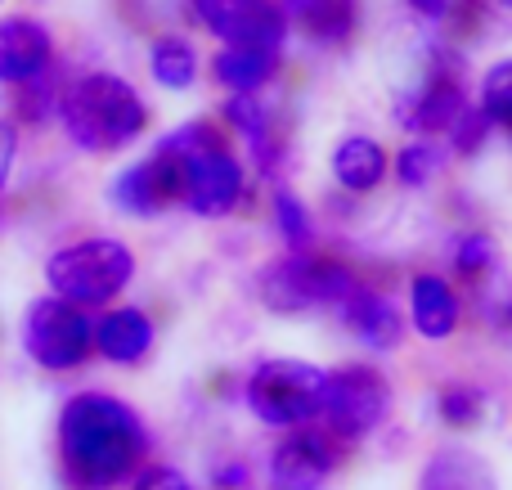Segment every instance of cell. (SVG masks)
I'll return each mask as SVG.
<instances>
[{
    "instance_id": "cell-34",
    "label": "cell",
    "mask_w": 512,
    "mask_h": 490,
    "mask_svg": "<svg viewBox=\"0 0 512 490\" xmlns=\"http://www.w3.org/2000/svg\"><path fill=\"white\" fill-rule=\"evenodd\" d=\"M504 126H508V135H512V117H508V122H504Z\"/></svg>"
},
{
    "instance_id": "cell-2",
    "label": "cell",
    "mask_w": 512,
    "mask_h": 490,
    "mask_svg": "<svg viewBox=\"0 0 512 490\" xmlns=\"http://www.w3.org/2000/svg\"><path fill=\"white\" fill-rule=\"evenodd\" d=\"M59 122L81 153H117L140 140L149 126V104L117 72H86L63 90Z\"/></svg>"
},
{
    "instance_id": "cell-8",
    "label": "cell",
    "mask_w": 512,
    "mask_h": 490,
    "mask_svg": "<svg viewBox=\"0 0 512 490\" xmlns=\"http://www.w3.org/2000/svg\"><path fill=\"white\" fill-rule=\"evenodd\" d=\"M167 153V149H162ZM176 158V153H171ZM185 167V203L189 212L198 216H230L234 207L243 203V189H248V176H243L239 158L230 153V144H212V149H198L176 158Z\"/></svg>"
},
{
    "instance_id": "cell-6",
    "label": "cell",
    "mask_w": 512,
    "mask_h": 490,
    "mask_svg": "<svg viewBox=\"0 0 512 490\" xmlns=\"http://www.w3.org/2000/svg\"><path fill=\"white\" fill-rule=\"evenodd\" d=\"M391 414V383L369 365H342L324 383V428L337 441H360Z\"/></svg>"
},
{
    "instance_id": "cell-1",
    "label": "cell",
    "mask_w": 512,
    "mask_h": 490,
    "mask_svg": "<svg viewBox=\"0 0 512 490\" xmlns=\"http://www.w3.org/2000/svg\"><path fill=\"white\" fill-rule=\"evenodd\" d=\"M59 468L72 490H113L131 482L149 455L144 419L113 392H77L59 410Z\"/></svg>"
},
{
    "instance_id": "cell-18",
    "label": "cell",
    "mask_w": 512,
    "mask_h": 490,
    "mask_svg": "<svg viewBox=\"0 0 512 490\" xmlns=\"http://www.w3.org/2000/svg\"><path fill=\"white\" fill-rule=\"evenodd\" d=\"M288 14L319 45H342L355 32V0H283V18Z\"/></svg>"
},
{
    "instance_id": "cell-21",
    "label": "cell",
    "mask_w": 512,
    "mask_h": 490,
    "mask_svg": "<svg viewBox=\"0 0 512 490\" xmlns=\"http://www.w3.org/2000/svg\"><path fill=\"white\" fill-rule=\"evenodd\" d=\"M149 72L162 90H189L198 81V50L185 36H158L149 45Z\"/></svg>"
},
{
    "instance_id": "cell-23",
    "label": "cell",
    "mask_w": 512,
    "mask_h": 490,
    "mask_svg": "<svg viewBox=\"0 0 512 490\" xmlns=\"http://www.w3.org/2000/svg\"><path fill=\"white\" fill-rule=\"evenodd\" d=\"M274 225H279L288 252H310L315 243V230H310V212L292 189H274Z\"/></svg>"
},
{
    "instance_id": "cell-16",
    "label": "cell",
    "mask_w": 512,
    "mask_h": 490,
    "mask_svg": "<svg viewBox=\"0 0 512 490\" xmlns=\"http://www.w3.org/2000/svg\"><path fill=\"white\" fill-rule=\"evenodd\" d=\"M337 311H342L346 329H351L369 351H396L400 342H405V320H400V311L387 302V297L369 293V288L346 297Z\"/></svg>"
},
{
    "instance_id": "cell-14",
    "label": "cell",
    "mask_w": 512,
    "mask_h": 490,
    "mask_svg": "<svg viewBox=\"0 0 512 490\" xmlns=\"http://www.w3.org/2000/svg\"><path fill=\"white\" fill-rule=\"evenodd\" d=\"M409 320H414L418 338H427V342L454 338V329H459V320H463V302L450 279L414 275V284H409Z\"/></svg>"
},
{
    "instance_id": "cell-7",
    "label": "cell",
    "mask_w": 512,
    "mask_h": 490,
    "mask_svg": "<svg viewBox=\"0 0 512 490\" xmlns=\"http://www.w3.org/2000/svg\"><path fill=\"white\" fill-rule=\"evenodd\" d=\"M194 18L225 45H252V50L283 54L288 18L270 0H194Z\"/></svg>"
},
{
    "instance_id": "cell-11",
    "label": "cell",
    "mask_w": 512,
    "mask_h": 490,
    "mask_svg": "<svg viewBox=\"0 0 512 490\" xmlns=\"http://www.w3.org/2000/svg\"><path fill=\"white\" fill-rule=\"evenodd\" d=\"M256 293H261V302L274 315H301V311L324 306V297H319V257L288 252V257L270 261L256 275Z\"/></svg>"
},
{
    "instance_id": "cell-24",
    "label": "cell",
    "mask_w": 512,
    "mask_h": 490,
    "mask_svg": "<svg viewBox=\"0 0 512 490\" xmlns=\"http://www.w3.org/2000/svg\"><path fill=\"white\" fill-rule=\"evenodd\" d=\"M436 414L445 419V428L468 432V428H477L481 414H486V396H481L477 387H468V383H454V387H445V392H441Z\"/></svg>"
},
{
    "instance_id": "cell-15",
    "label": "cell",
    "mask_w": 512,
    "mask_h": 490,
    "mask_svg": "<svg viewBox=\"0 0 512 490\" xmlns=\"http://www.w3.org/2000/svg\"><path fill=\"white\" fill-rule=\"evenodd\" d=\"M418 490H499V477L490 459L450 441V446H436L427 455L423 473H418Z\"/></svg>"
},
{
    "instance_id": "cell-13",
    "label": "cell",
    "mask_w": 512,
    "mask_h": 490,
    "mask_svg": "<svg viewBox=\"0 0 512 490\" xmlns=\"http://www.w3.org/2000/svg\"><path fill=\"white\" fill-rule=\"evenodd\" d=\"M153 342H158V329L140 306H113L95 320V356H104L108 365H140Z\"/></svg>"
},
{
    "instance_id": "cell-3",
    "label": "cell",
    "mask_w": 512,
    "mask_h": 490,
    "mask_svg": "<svg viewBox=\"0 0 512 490\" xmlns=\"http://www.w3.org/2000/svg\"><path fill=\"white\" fill-rule=\"evenodd\" d=\"M135 279V252L122 239L108 234H90V239L63 243L45 261V284L50 297L90 311V306H108L113 297L126 293V284Z\"/></svg>"
},
{
    "instance_id": "cell-26",
    "label": "cell",
    "mask_w": 512,
    "mask_h": 490,
    "mask_svg": "<svg viewBox=\"0 0 512 490\" xmlns=\"http://www.w3.org/2000/svg\"><path fill=\"white\" fill-rule=\"evenodd\" d=\"M481 108L490 113V122H508L512 117V59L495 63L481 81Z\"/></svg>"
},
{
    "instance_id": "cell-4",
    "label": "cell",
    "mask_w": 512,
    "mask_h": 490,
    "mask_svg": "<svg viewBox=\"0 0 512 490\" xmlns=\"http://www.w3.org/2000/svg\"><path fill=\"white\" fill-rule=\"evenodd\" d=\"M324 383L328 369L310 365V360H261L243 383V401H248L252 419H261L265 428L297 432L310 428L324 410Z\"/></svg>"
},
{
    "instance_id": "cell-35",
    "label": "cell",
    "mask_w": 512,
    "mask_h": 490,
    "mask_svg": "<svg viewBox=\"0 0 512 490\" xmlns=\"http://www.w3.org/2000/svg\"><path fill=\"white\" fill-rule=\"evenodd\" d=\"M0 5H5V0H0Z\"/></svg>"
},
{
    "instance_id": "cell-12",
    "label": "cell",
    "mask_w": 512,
    "mask_h": 490,
    "mask_svg": "<svg viewBox=\"0 0 512 490\" xmlns=\"http://www.w3.org/2000/svg\"><path fill=\"white\" fill-rule=\"evenodd\" d=\"M54 63V36L36 18H0V81L5 86H27L45 77Z\"/></svg>"
},
{
    "instance_id": "cell-30",
    "label": "cell",
    "mask_w": 512,
    "mask_h": 490,
    "mask_svg": "<svg viewBox=\"0 0 512 490\" xmlns=\"http://www.w3.org/2000/svg\"><path fill=\"white\" fill-rule=\"evenodd\" d=\"M14 162H18V131H14V122H5V117H0V194L9 189Z\"/></svg>"
},
{
    "instance_id": "cell-19",
    "label": "cell",
    "mask_w": 512,
    "mask_h": 490,
    "mask_svg": "<svg viewBox=\"0 0 512 490\" xmlns=\"http://www.w3.org/2000/svg\"><path fill=\"white\" fill-rule=\"evenodd\" d=\"M463 108H468V99H463L459 81L454 77H432L423 86V95L409 104L405 126H414V131H423V135H450V126L459 122Z\"/></svg>"
},
{
    "instance_id": "cell-29",
    "label": "cell",
    "mask_w": 512,
    "mask_h": 490,
    "mask_svg": "<svg viewBox=\"0 0 512 490\" xmlns=\"http://www.w3.org/2000/svg\"><path fill=\"white\" fill-rule=\"evenodd\" d=\"M131 490H194V482L171 464H149L131 477Z\"/></svg>"
},
{
    "instance_id": "cell-20",
    "label": "cell",
    "mask_w": 512,
    "mask_h": 490,
    "mask_svg": "<svg viewBox=\"0 0 512 490\" xmlns=\"http://www.w3.org/2000/svg\"><path fill=\"white\" fill-rule=\"evenodd\" d=\"M279 68V54L274 50H252V45H225L212 59V72L230 95H256L265 81Z\"/></svg>"
},
{
    "instance_id": "cell-28",
    "label": "cell",
    "mask_w": 512,
    "mask_h": 490,
    "mask_svg": "<svg viewBox=\"0 0 512 490\" xmlns=\"http://www.w3.org/2000/svg\"><path fill=\"white\" fill-rule=\"evenodd\" d=\"M18 90H23V95H18V108H23V113L32 117V122H41V113H45V108H50V104L59 108V99H63V90H68V86L59 90V81H54V72H45V77L27 81V86H18Z\"/></svg>"
},
{
    "instance_id": "cell-27",
    "label": "cell",
    "mask_w": 512,
    "mask_h": 490,
    "mask_svg": "<svg viewBox=\"0 0 512 490\" xmlns=\"http://www.w3.org/2000/svg\"><path fill=\"white\" fill-rule=\"evenodd\" d=\"M490 126H495V122H490L486 108H481V104H468V108L459 113V122L450 126V144H454L459 153H477L481 144H486Z\"/></svg>"
},
{
    "instance_id": "cell-9",
    "label": "cell",
    "mask_w": 512,
    "mask_h": 490,
    "mask_svg": "<svg viewBox=\"0 0 512 490\" xmlns=\"http://www.w3.org/2000/svg\"><path fill=\"white\" fill-rule=\"evenodd\" d=\"M342 464V446L328 428H297L274 446L270 486L274 490H324V482Z\"/></svg>"
},
{
    "instance_id": "cell-10",
    "label": "cell",
    "mask_w": 512,
    "mask_h": 490,
    "mask_svg": "<svg viewBox=\"0 0 512 490\" xmlns=\"http://www.w3.org/2000/svg\"><path fill=\"white\" fill-rule=\"evenodd\" d=\"M113 203L126 216H158L171 203H185V167L171 153L153 149L144 162H131L113 180Z\"/></svg>"
},
{
    "instance_id": "cell-17",
    "label": "cell",
    "mask_w": 512,
    "mask_h": 490,
    "mask_svg": "<svg viewBox=\"0 0 512 490\" xmlns=\"http://www.w3.org/2000/svg\"><path fill=\"white\" fill-rule=\"evenodd\" d=\"M328 167H333L337 185L351 189V194H369V189L382 185V176H387V149H382L373 135H346V140L333 144V158H328Z\"/></svg>"
},
{
    "instance_id": "cell-31",
    "label": "cell",
    "mask_w": 512,
    "mask_h": 490,
    "mask_svg": "<svg viewBox=\"0 0 512 490\" xmlns=\"http://www.w3.org/2000/svg\"><path fill=\"white\" fill-rule=\"evenodd\" d=\"M212 482H216V490H243V486H248V464H243V459H230V464H216Z\"/></svg>"
},
{
    "instance_id": "cell-32",
    "label": "cell",
    "mask_w": 512,
    "mask_h": 490,
    "mask_svg": "<svg viewBox=\"0 0 512 490\" xmlns=\"http://www.w3.org/2000/svg\"><path fill=\"white\" fill-rule=\"evenodd\" d=\"M409 5H414L423 18H445L450 14V0H409Z\"/></svg>"
},
{
    "instance_id": "cell-5",
    "label": "cell",
    "mask_w": 512,
    "mask_h": 490,
    "mask_svg": "<svg viewBox=\"0 0 512 490\" xmlns=\"http://www.w3.org/2000/svg\"><path fill=\"white\" fill-rule=\"evenodd\" d=\"M18 342L45 374H72L95 356V320L59 297H36L18 320Z\"/></svg>"
},
{
    "instance_id": "cell-22",
    "label": "cell",
    "mask_w": 512,
    "mask_h": 490,
    "mask_svg": "<svg viewBox=\"0 0 512 490\" xmlns=\"http://www.w3.org/2000/svg\"><path fill=\"white\" fill-rule=\"evenodd\" d=\"M391 171H396V180L405 189H423V185H432V180L445 171V149L436 140H409L405 149L396 153Z\"/></svg>"
},
{
    "instance_id": "cell-25",
    "label": "cell",
    "mask_w": 512,
    "mask_h": 490,
    "mask_svg": "<svg viewBox=\"0 0 512 490\" xmlns=\"http://www.w3.org/2000/svg\"><path fill=\"white\" fill-rule=\"evenodd\" d=\"M454 266H459V275H468V279H486L490 270L499 266V243L490 239L486 230L463 234L459 248H454Z\"/></svg>"
},
{
    "instance_id": "cell-33",
    "label": "cell",
    "mask_w": 512,
    "mask_h": 490,
    "mask_svg": "<svg viewBox=\"0 0 512 490\" xmlns=\"http://www.w3.org/2000/svg\"><path fill=\"white\" fill-rule=\"evenodd\" d=\"M490 5H499V9H512V0H490Z\"/></svg>"
}]
</instances>
